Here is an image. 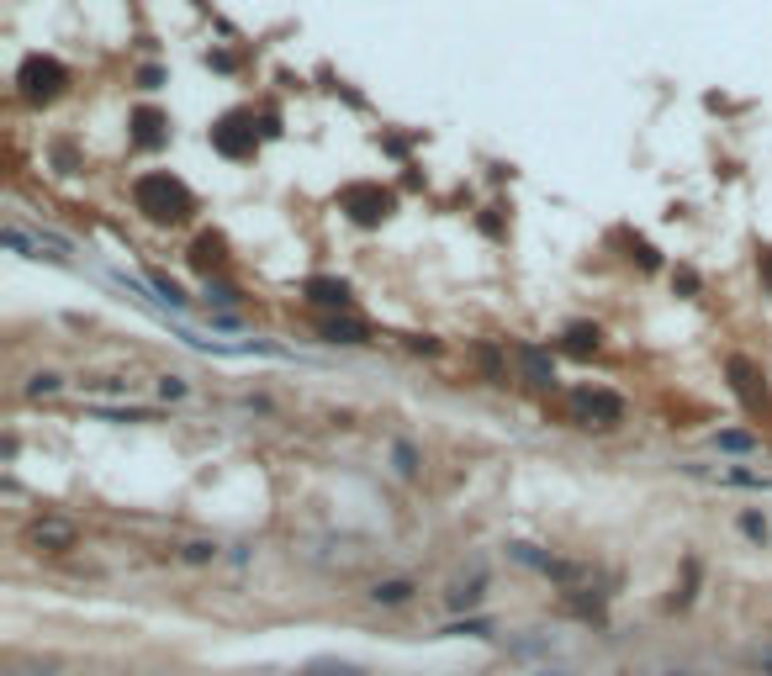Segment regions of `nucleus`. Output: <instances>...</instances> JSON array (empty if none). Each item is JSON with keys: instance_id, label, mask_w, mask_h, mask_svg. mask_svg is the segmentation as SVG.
<instances>
[{"instance_id": "f257e3e1", "label": "nucleus", "mask_w": 772, "mask_h": 676, "mask_svg": "<svg viewBox=\"0 0 772 676\" xmlns=\"http://www.w3.org/2000/svg\"><path fill=\"white\" fill-rule=\"evenodd\" d=\"M133 201H138V212L159 222V228H175V222H186L196 212V196H191V185L170 175V169H149V175H138L133 180Z\"/></svg>"}, {"instance_id": "f03ea898", "label": "nucleus", "mask_w": 772, "mask_h": 676, "mask_svg": "<svg viewBox=\"0 0 772 676\" xmlns=\"http://www.w3.org/2000/svg\"><path fill=\"white\" fill-rule=\"evenodd\" d=\"M64 85H69V69L53 59V53H27L22 69H16V90H22V101H32V106L59 101Z\"/></svg>"}, {"instance_id": "7ed1b4c3", "label": "nucleus", "mask_w": 772, "mask_h": 676, "mask_svg": "<svg viewBox=\"0 0 772 676\" xmlns=\"http://www.w3.org/2000/svg\"><path fill=\"white\" fill-rule=\"evenodd\" d=\"M339 212L349 222H360V228H381V222L397 212V196L386 191V185H376V180H355V185L339 191Z\"/></svg>"}, {"instance_id": "20e7f679", "label": "nucleus", "mask_w": 772, "mask_h": 676, "mask_svg": "<svg viewBox=\"0 0 772 676\" xmlns=\"http://www.w3.org/2000/svg\"><path fill=\"white\" fill-rule=\"evenodd\" d=\"M572 418L582 428H619L624 423V397L609 386H577L572 391Z\"/></svg>"}, {"instance_id": "39448f33", "label": "nucleus", "mask_w": 772, "mask_h": 676, "mask_svg": "<svg viewBox=\"0 0 772 676\" xmlns=\"http://www.w3.org/2000/svg\"><path fill=\"white\" fill-rule=\"evenodd\" d=\"M27 544H32V550H43V555H64V550H75V544H80V523L59 518V513H43V518L27 523Z\"/></svg>"}, {"instance_id": "423d86ee", "label": "nucleus", "mask_w": 772, "mask_h": 676, "mask_svg": "<svg viewBox=\"0 0 772 676\" xmlns=\"http://www.w3.org/2000/svg\"><path fill=\"white\" fill-rule=\"evenodd\" d=\"M254 143H260V138H254V122L244 117V111H228V117L212 127V148H217V154H228V159H249Z\"/></svg>"}, {"instance_id": "0eeeda50", "label": "nucleus", "mask_w": 772, "mask_h": 676, "mask_svg": "<svg viewBox=\"0 0 772 676\" xmlns=\"http://www.w3.org/2000/svg\"><path fill=\"white\" fill-rule=\"evenodd\" d=\"M725 375H730V391L741 397L746 412H762V407H767V386H762V375H757V365H751L746 354H730V360H725Z\"/></svg>"}, {"instance_id": "6e6552de", "label": "nucleus", "mask_w": 772, "mask_h": 676, "mask_svg": "<svg viewBox=\"0 0 772 676\" xmlns=\"http://www.w3.org/2000/svg\"><path fill=\"white\" fill-rule=\"evenodd\" d=\"M513 360H519V375L529 386H556V360H550V354L540 349V344H513Z\"/></svg>"}, {"instance_id": "1a4fd4ad", "label": "nucleus", "mask_w": 772, "mask_h": 676, "mask_svg": "<svg viewBox=\"0 0 772 676\" xmlns=\"http://www.w3.org/2000/svg\"><path fill=\"white\" fill-rule=\"evenodd\" d=\"M170 143V117L159 106H138L133 111V148H164Z\"/></svg>"}, {"instance_id": "9d476101", "label": "nucleus", "mask_w": 772, "mask_h": 676, "mask_svg": "<svg viewBox=\"0 0 772 676\" xmlns=\"http://www.w3.org/2000/svg\"><path fill=\"white\" fill-rule=\"evenodd\" d=\"M302 296H307L312 307H349V302H355L349 280H334V275H312V280H302Z\"/></svg>"}, {"instance_id": "9b49d317", "label": "nucleus", "mask_w": 772, "mask_h": 676, "mask_svg": "<svg viewBox=\"0 0 772 676\" xmlns=\"http://www.w3.org/2000/svg\"><path fill=\"white\" fill-rule=\"evenodd\" d=\"M223 259H228V238L223 233H201L196 243H191V265L212 280V270H223Z\"/></svg>"}, {"instance_id": "f8f14e48", "label": "nucleus", "mask_w": 772, "mask_h": 676, "mask_svg": "<svg viewBox=\"0 0 772 676\" xmlns=\"http://www.w3.org/2000/svg\"><path fill=\"white\" fill-rule=\"evenodd\" d=\"M323 338L328 344H365L371 328H365L360 317H323Z\"/></svg>"}, {"instance_id": "ddd939ff", "label": "nucleus", "mask_w": 772, "mask_h": 676, "mask_svg": "<svg viewBox=\"0 0 772 676\" xmlns=\"http://www.w3.org/2000/svg\"><path fill=\"white\" fill-rule=\"evenodd\" d=\"M413 597V581L408 576H386V581H376L371 587V603H381V608H402Z\"/></svg>"}, {"instance_id": "4468645a", "label": "nucleus", "mask_w": 772, "mask_h": 676, "mask_svg": "<svg viewBox=\"0 0 772 676\" xmlns=\"http://www.w3.org/2000/svg\"><path fill=\"white\" fill-rule=\"evenodd\" d=\"M561 344H566V354H593L603 344V333H598V323H572L561 333Z\"/></svg>"}, {"instance_id": "2eb2a0df", "label": "nucleus", "mask_w": 772, "mask_h": 676, "mask_svg": "<svg viewBox=\"0 0 772 676\" xmlns=\"http://www.w3.org/2000/svg\"><path fill=\"white\" fill-rule=\"evenodd\" d=\"M180 560H186V566H207V560H217V544L212 539H191V544H180Z\"/></svg>"}, {"instance_id": "dca6fc26", "label": "nucleus", "mask_w": 772, "mask_h": 676, "mask_svg": "<svg viewBox=\"0 0 772 676\" xmlns=\"http://www.w3.org/2000/svg\"><path fill=\"white\" fill-rule=\"evenodd\" d=\"M64 381H59V375H53V370H43V375H32V381H27V397H53V391H59Z\"/></svg>"}, {"instance_id": "f3484780", "label": "nucleus", "mask_w": 772, "mask_h": 676, "mask_svg": "<svg viewBox=\"0 0 772 676\" xmlns=\"http://www.w3.org/2000/svg\"><path fill=\"white\" fill-rule=\"evenodd\" d=\"M207 302H217V307H238L244 296H238L233 286H223V280H207Z\"/></svg>"}, {"instance_id": "a211bd4d", "label": "nucleus", "mask_w": 772, "mask_h": 676, "mask_svg": "<svg viewBox=\"0 0 772 676\" xmlns=\"http://www.w3.org/2000/svg\"><path fill=\"white\" fill-rule=\"evenodd\" d=\"M630 259H635L640 270H656V265H661V259H656V249H651L646 238H630Z\"/></svg>"}, {"instance_id": "6ab92c4d", "label": "nucleus", "mask_w": 772, "mask_h": 676, "mask_svg": "<svg viewBox=\"0 0 772 676\" xmlns=\"http://www.w3.org/2000/svg\"><path fill=\"white\" fill-rule=\"evenodd\" d=\"M149 280H154V291H159V296H170V307H186V296H180V286H175L170 275H159V270H154Z\"/></svg>"}, {"instance_id": "aec40b11", "label": "nucleus", "mask_w": 772, "mask_h": 676, "mask_svg": "<svg viewBox=\"0 0 772 676\" xmlns=\"http://www.w3.org/2000/svg\"><path fill=\"white\" fill-rule=\"evenodd\" d=\"M672 286L683 291V296H698V270H688V265H683V270H672Z\"/></svg>"}, {"instance_id": "412c9836", "label": "nucleus", "mask_w": 772, "mask_h": 676, "mask_svg": "<svg viewBox=\"0 0 772 676\" xmlns=\"http://www.w3.org/2000/svg\"><path fill=\"white\" fill-rule=\"evenodd\" d=\"M714 444H720V449H741V455H746V449H757V439H751V434H720Z\"/></svg>"}, {"instance_id": "4be33fe9", "label": "nucleus", "mask_w": 772, "mask_h": 676, "mask_svg": "<svg viewBox=\"0 0 772 676\" xmlns=\"http://www.w3.org/2000/svg\"><path fill=\"white\" fill-rule=\"evenodd\" d=\"M53 159H59V169H64V175H75V148H69V143H53Z\"/></svg>"}, {"instance_id": "5701e85b", "label": "nucleus", "mask_w": 772, "mask_h": 676, "mask_svg": "<svg viewBox=\"0 0 772 676\" xmlns=\"http://www.w3.org/2000/svg\"><path fill=\"white\" fill-rule=\"evenodd\" d=\"M397 471H402V476H413V471H418V455H413L408 444H397Z\"/></svg>"}, {"instance_id": "b1692460", "label": "nucleus", "mask_w": 772, "mask_h": 676, "mask_svg": "<svg viewBox=\"0 0 772 676\" xmlns=\"http://www.w3.org/2000/svg\"><path fill=\"white\" fill-rule=\"evenodd\" d=\"M741 529H746L751 539H767V518H757V513H746V518H741Z\"/></svg>"}, {"instance_id": "393cba45", "label": "nucleus", "mask_w": 772, "mask_h": 676, "mask_svg": "<svg viewBox=\"0 0 772 676\" xmlns=\"http://www.w3.org/2000/svg\"><path fill=\"white\" fill-rule=\"evenodd\" d=\"M260 138H281V117H275V111L260 117Z\"/></svg>"}, {"instance_id": "a878e982", "label": "nucleus", "mask_w": 772, "mask_h": 676, "mask_svg": "<svg viewBox=\"0 0 772 676\" xmlns=\"http://www.w3.org/2000/svg\"><path fill=\"white\" fill-rule=\"evenodd\" d=\"M159 391H164V397H186V381H180V375H164Z\"/></svg>"}, {"instance_id": "bb28decb", "label": "nucleus", "mask_w": 772, "mask_h": 676, "mask_svg": "<svg viewBox=\"0 0 772 676\" xmlns=\"http://www.w3.org/2000/svg\"><path fill=\"white\" fill-rule=\"evenodd\" d=\"M482 228H487L492 238H498V233H503V222H498V206H487V217H482Z\"/></svg>"}, {"instance_id": "cd10ccee", "label": "nucleus", "mask_w": 772, "mask_h": 676, "mask_svg": "<svg viewBox=\"0 0 772 676\" xmlns=\"http://www.w3.org/2000/svg\"><path fill=\"white\" fill-rule=\"evenodd\" d=\"M207 64H212V69H223V74H228V69H233V53H207Z\"/></svg>"}, {"instance_id": "c85d7f7f", "label": "nucleus", "mask_w": 772, "mask_h": 676, "mask_svg": "<svg viewBox=\"0 0 772 676\" xmlns=\"http://www.w3.org/2000/svg\"><path fill=\"white\" fill-rule=\"evenodd\" d=\"M762 286H767V291H772V249H767V254H762Z\"/></svg>"}]
</instances>
